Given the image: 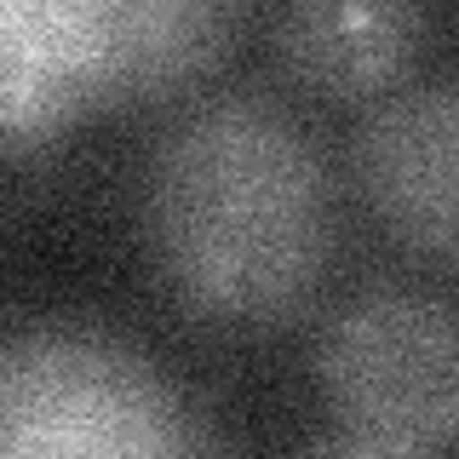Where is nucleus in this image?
Masks as SVG:
<instances>
[{"instance_id":"obj_1","label":"nucleus","mask_w":459,"mask_h":459,"mask_svg":"<svg viewBox=\"0 0 459 459\" xmlns=\"http://www.w3.org/2000/svg\"><path fill=\"white\" fill-rule=\"evenodd\" d=\"M150 236L190 310L212 322H270L327 264L333 195L322 155L264 98L195 104L155 150Z\"/></svg>"},{"instance_id":"obj_2","label":"nucleus","mask_w":459,"mask_h":459,"mask_svg":"<svg viewBox=\"0 0 459 459\" xmlns=\"http://www.w3.org/2000/svg\"><path fill=\"white\" fill-rule=\"evenodd\" d=\"M0 459H190L178 396L86 327L0 339Z\"/></svg>"},{"instance_id":"obj_3","label":"nucleus","mask_w":459,"mask_h":459,"mask_svg":"<svg viewBox=\"0 0 459 459\" xmlns=\"http://www.w3.org/2000/svg\"><path fill=\"white\" fill-rule=\"evenodd\" d=\"M322 385L351 437L437 448L454 437V316L425 293H368L322 339Z\"/></svg>"},{"instance_id":"obj_4","label":"nucleus","mask_w":459,"mask_h":459,"mask_svg":"<svg viewBox=\"0 0 459 459\" xmlns=\"http://www.w3.org/2000/svg\"><path fill=\"white\" fill-rule=\"evenodd\" d=\"M454 81H420L385 98L356 138L368 201L402 241L425 253L454 247Z\"/></svg>"},{"instance_id":"obj_5","label":"nucleus","mask_w":459,"mask_h":459,"mask_svg":"<svg viewBox=\"0 0 459 459\" xmlns=\"http://www.w3.org/2000/svg\"><path fill=\"white\" fill-rule=\"evenodd\" d=\"M230 29L236 18L207 0H92L98 86L104 98L167 92L219 57Z\"/></svg>"},{"instance_id":"obj_6","label":"nucleus","mask_w":459,"mask_h":459,"mask_svg":"<svg viewBox=\"0 0 459 459\" xmlns=\"http://www.w3.org/2000/svg\"><path fill=\"white\" fill-rule=\"evenodd\" d=\"M425 18L391 0H351V6H293L276 23V47L299 81L322 92H373L408 64Z\"/></svg>"},{"instance_id":"obj_7","label":"nucleus","mask_w":459,"mask_h":459,"mask_svg":"<svg viewBox=\"0 0 459 459\" xmlns=\"http://www.w3.org/2000/svg\"><path fill=\"white\" fill-rule=\"evenodd\" d=\"M305 459H437V454L430 448H396V442H373V437H339V442H322Z\"/></svg>"}]
</instances>
